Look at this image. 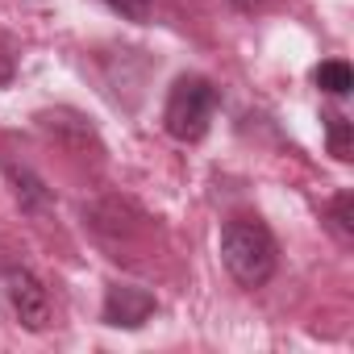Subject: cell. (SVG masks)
Masks as SVG:
<instances>
[{
  "instance_id": "cell-1",
  "label": "cell",
  "mask_w": 354,
  "mask_h": 354,
  "mask_svg": "<svg viewBox=\"0 0 354 354\" xmlns=\"http://www.w3.org/2000/svg\"><path fill=\"white\" fill-rule=\"evenodd\" d=\"M221 263L242 288H263L279 267L275 234L259 217H230L221 225Z\"/></svg>"
},
{
  "instance_id": "cell-2",
  "label": "cell",
  "mask_w": 354,
  "mask_h": 354,
  "mask_svg": "<svg viewBox=\"0 0 354 354\" xmlns=\"http://www.w3.org/2000/svg\"><path fill=\"white\" fill-rule=\"evenodd\" d=\"M213 113H217V88L205 75H180L167 92L162 129L175 142H201L213 125Z\"/></svg>"
},
{
  "instance_id": "cell-3",
  "label": "cell",
  "mask_w": 354,
  "mask_h": 354,
  "mask_svg": "<svg viewBox=\"0 0 354 354\" xmlns=\"http://www.w3.org/2000/svg\"><path fill=\"white\" fill-rule=\"evenodd\" d=\"M5 300L30 333H42L50 325V296H46V288L34 271H26V267L5 271Z\"/></svg>"
},
{
  "instance_id": "cell-4",
  "label": "cell",
  "mask_w": 354,
  "mask_h": 354,
  "mask_svg": "<svg viewBox=\"0 0 354 354\" xmlns=\"http://www.w3.org/2000/svg\"><path fill=\"white\" fill-rule=\"evenodd\" d=\"M154 313H158L154 292H146V288H138V283H113V288L104 292V308H100L104 325H117V329H138V325H146Z\"/></svg>"
},
{
  "instance_id": "cell-5",
  "label": "cell",
  "mask_w": 354,
  "mask_h": 354,
  "mask_svg": "<svg viewBox=\"0 0 354 354\" xmlns=\"http://www.w3.org/2000/svg\"><path fill=\"white\" fill-rule=\"evenodd\" d=\"M9 175H13V184H17V201H21L30 213H38V209H50V192H46V184L38 180V175H34L30 167H17V162H9Z\"/></svg>"
},
{
  "instance_id": "cell-6",
  "label": "cell",
  "mask_w": 354,
  "mask_h": 354,
  "mask_svg": "<svg viewBox=\"0 0 354 354\" xmlns=\"http://www.w3.org/2000/svg\"><path fill=\"white\" fill-rule=\"evenodd\" d=\"M313 84H317L325 96H346V92L354 88V71H350V63L329 59V63H321V67L313 71Z\"/></svg>"
},
{
  "instance_id": "cell-7",
  "label": "cell",
  "mask_w": 354,
  "mask_h": 354,
  "mask_svg": "<svg viewBox=\"0 0 354 354\" xmlns=\"http://www.w3.org/2000/svg\"><path fill=\"white\" fill-rule=\"evenodd\" d=\"M325 133H329V150L346 162L350 150H354V142H350V121H346L342 113H329V117H325Z\"/></svg>"
},
{
  "instance_id": "cell-8",
  "label": "cell",
  "mask_w": 354,
  "mask_h": 354,
  "mask_svg": "<svg viewBox=\"0 0 354 354\" xmlns=\"http://www.w3.org/2000/svg\"><path fill=\"white\" fill-rule=\"evenodd\" d=\"M350 209H354V201H350V192H342L333 205H329V225H333V234L350 246L354 242V217H350Z\"/></svg>"
},
{
  "instance_id": "cell-9",
  "label": "cell",
  "mask_w": 354,
  "mask_h": 354,
  "mask_svg": "<svg viewBox=\"0 0 354 354\" xmlns=\"http://www.w3.org/2000/svg\"><path fill=\"white\" fill-rule=\"evenodd\" d=\"M100 5H109V9L121 13L125 21H146V17H150V0H100Z\"/></svg>"
},
{
  "instance_id": "cell-10",
  "label": "cell",
  "mask_w": 354,
  "mask_h": 354,
  "mask_svg": "<svg viewBox=\"0 0 354 354\" xmlns=\"http://www.w3.org/2000/svg\"><path fill=\"white\" fill-rule=\"evenodd\" d=\"M234 5H238V9H250V5H254V0H234Z\"/></svg>"
}]
</instances>
